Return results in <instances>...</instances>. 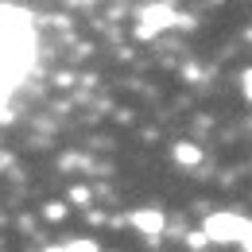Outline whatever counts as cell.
<instances>
[{
    "mask_svg": "<svg viewBox=\"0 0 252 252\" xmlns=\"http://www.w3.org/2000/svg\"><path fill=\"white\" fill-rule=\"evenodd\" d=\"M132 225H136L140 233H148V237H159L163 225H167V218H163V210H136V214H132Z\"/></svg>",
    "mask_w": 252,
    "mask_h": 252,
    "instance_id": "cell-3",
    "label": "cell"
},
{
    "mask_svg": "<svg viewBox=\"0 0 252 252\" xmlns=\"http://www.w3.org/2000/svg\"><path fill=\"white\" fill-rule=\"evenodd\" d=\"M175 163L198 167V163H202V148H198V144H175Z\"/></svg>",
    "mask_w": 252,
    "mask_h": 252,
    "instance_id": "cell-4",
    "label": "cell"
},
{
    "mask_svg": "<svg viewBox=\"0 0 252 252\" xmlns=\"http://www.w3.org/2000/svg\"><path fill=\"white\" fill-rule=\"evenodd\" d=\"M70 202H78V206H86V202H90V190H86V187L70 190Z\"/></svg>",
    "mask_w": 252,
    "mask_h": 252,
    "instance_id": "cell-8",
    "label": "cell"
},
{
    "mask_svg": "<svg viewBox=\"0 0 252 252\" xmlns=\"http://www.w3.org/2000/svg\"><path fill=\"white\" fill-rule=\"evenodd\" d=\"M47 252H66V245H63V249H47Z\"/></svg>",
    "mask_w": 252,
    "mask_h": 252,
    "instance_id": "cell-11",
    "label": "cell"
},
{
    "mask_svg": "<svg viewBox=\"0 0 252 252\" xmlns=\"http://www.w3.org/2000/svg\"><path fill=\"white\" fill-rule=\"evenodd\" d=\"M66 252H101V249H97V241H70Z\"/></svg>",
    "mask_w": 252,
    "mask_h": 252,
    "instance_id": "cell-6",
    "label": "cell"
},
{
    "mask_svg": "<svg viewBox=\"0 0 252 252\" xmlns=\"http://www.w3.org/2000/svg\"><path fill=\"white\" fill-rule=\"evenodd\" d=\"M175 8L171 4H152V8H144L140 12V28H136V35L140 39H152V35H159L163 28H175Z\"/></svg>",
    "mask_w": 252,
    "mask_h": 252,
    "instance_id": "cell-2",
    "label": "cell"
},
{
    "mask_svg": "<svg viewBox=\"0 0 252 252\" xmlns=\"http://www.w3.org/2000/svg\"><path fill=\"white\" fill-rule=\"evenodd\" d=\"M241 249H245V252H252V233L245 237V241H241Z\"/></svg>",
    "mask_w": 252,
    "mask_h": 252,
    "instance_id": "cell-10",
    "label": "cell"
},
{
    "mask_svg": "<svg viewBox=\"0 0 252 252\" xmlns=\"http://www.w3.org/2000/svg\"><path fill=\"white\" fill-rule=\"evenodd\" d=\"M43 218H47V221H63L66 218V206H63V202H47V206H43Z\"/></svg>",
    "mask_w": 252,
    "mask_h": 252,
    "instance_id": "cell-5",
    "label": "cell"
},
{
    "mask_svg": "<svg viewBox=\"0 0 252 252\" xmlns=\"http://www.w3.org/2000/svg\"><path fill=\"white\" fill-rule=\"evenodd\" d=\"M0 167H4V156H0Z\"/></svg>",
    "mask_w": 252,
    "mask_h": 252,
    "instance_id": "cell-12",
    "label": "cell"
},
{
    "mask_svg": "<svg viewBox=\"0 0 252 252\" xmlns=\"http://www.w3.org/2000/svg\"><path fill=\"white\" fill-rule=\"evenodd\" d=\"M241 86H245V97L252 101V70H245V74H241Z\"/></svg>",
    "mask_w": 252,
    "mask_h": 252,
    "instance_id": "cell-9",
    "label": "cell"
},
{
    "mask_svg": "<svg viewBox=\"0 0 252 252\" xmlns=\"http://www.w3.org/2000/svg\"><path fill=\"white\" fill-rule=\"evenodd\" d=\"M249 233H252V221H245L241 214L221 210V214H210V218H206V237H210L214 245H241Z\"/></svg>",
    "mask_w": 252,
    "mask_h": 252,
    "instance_id": "cell-1",
    "label": "cell"
},
{
    "mask_svg": "<svg viewBox=\"0 0 252 252\" xmlns=\"http://www.w3.org/2000/svg\"><path fill=\"white\" fill-rule=\"evenodd\" d=\"M187 245H190L194 252H202L206 245H210V237H206V229H202V233H190V237H187Z\"/></svg>",
    "mask_w": 252,
    "mask_h": 252,
    "instance_id": "cell-7",
    "label": "cell"
}]
</instances>
